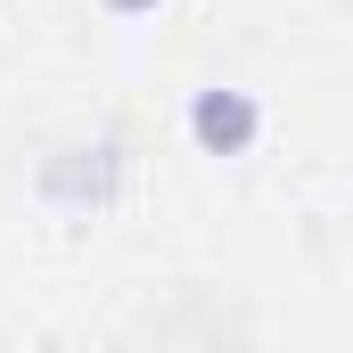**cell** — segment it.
<instances>
[{
  "instance_id": "6da1fadb",
  "label": "cell",
  "mask_w": 353,
  "mask_h": 353,
  "mask_svg": "<svg viewBox=\"0 0 353 353\" xmlns=\"http://www.w3.org/2000/svg\"><path fill=\"white\" fill-rule=\"evenodd\" d=\"M247 132H255V107H247V99H230V90L197 99V140H205V148H239Z\"/></svg>"
},
{
  "instance_id": "7a4b0ae2",
  "label": "cell",
  "mask_w": 353,
  "mask_h": 353,
  "mask_svg": "<svg viewBox=\"0 0 353 353\" xmlns=\"http://www.w3.org/2000/svg\"><path fill=\"white\" fill-rule=\"evenodd\" d=\"M115 8H148V0H115Z\"/></svg>"
}]
</instances>
